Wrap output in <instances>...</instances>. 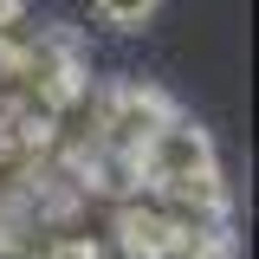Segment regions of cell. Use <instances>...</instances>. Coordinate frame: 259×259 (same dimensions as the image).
<instances>
[{
  "label": "cell",
  "instance_id": "6da1fadb",
  "mask_svg": "<svg viewBox=\"0 0 259 259\" xmlns=\"http://www.w3.org/2000/svg\"><path fill=\"white\" fill-rule=\"evenodd\" d=\"M214 182H227L214 136L182 110L136 149V188H149V194H194V188H214Z\"/></svg>",
  "mask_w": 259,
  "mask_h": 259
},
{
  "label": "cell",
  "instance_id": "7a4b0ae2",
  "mask_svg": "<svg viewBox=\"0 0 259 259\" xmlns=\"http://www.w3.org/2000/svg\"><path fill=\"white\" fill-rule=\"evenodd\" d=\"M168 117H175L168 91L143 84V78H110V84H97V149H117V156L136 162V149H143Z\"/></svg>",
  "mask_w": 259,
  "mask_h": 259
},
{
  "label": "cell",
  "instance_id": "3957f363",
  "mask_svg": "<svg viewBox=\"0 0 259 259\" xmlns=\"http://www.w3.org/2000/svg\"><path fill=\"white\" fill-rule=\"evenodd\" d=\"M156 7H162V0H91V13L110 32H143L149 20H156Z\"/></svg>",
  "mask_w": 259,
  "mask_h": 259
},
{
  "label": "cell",
  "instance_id": "277c9868",
  "mask_svg": "<svg viewBox=\"0 0 259 259\" xmlns=\"http://www.w3.org/2000/svg\"><path fill=\"white\" fill-rule=\"evenodd\" d=\"M168 259H233V240H182Z\"/></svg>",
  "mask_w": 259,
  "mask_h": 259
}]
</instances>
